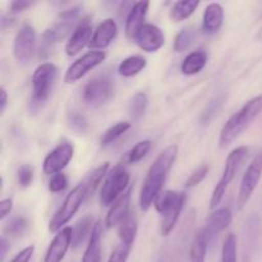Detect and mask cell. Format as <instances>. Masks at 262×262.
I'll list each match as a JSON object with an SVG mask.
<instances>
[{"label":"cell","mask_w":262,"mask_h":262,"mask_svg":"<svg viewBox=\"0 0 262 262\" xmlns=\"http://www.w3.org/2000/svg\"><path fill=\"white\" fill-rule=\"evenodd\" d=\"M177 155H178V146H168L164 151L159 154L158 158L148 169L147 177H146L143 186L140 192V206L141 210L147 211L151 205L155 202L159 194L161 193V188L164 186L166 176L170 171L171 166L176 163Z\"/></svg>","instance_id":"obj_1"},{"label":"cell","mask_w":262,"mask_h":262,"mask_svg":"<svg viewBox=\"0 0 262 262\" xmlns=\"http://www.w3.org/2000/svg\"><path fill=\"white\" fill-rule=\"evenodd\" d=\"M262 110V95L251 99L250 101L246 102L235 114L228 119L220 132L219 143L220 147H227L233 141L237 140L243 130L250 127L251 123L257 118Z\"/></svg>","instance_id":"obj_2"},{"label":"cell","mask_w":262,"mask_h":262,"mask_svg":"<svg viewBox=\"0 0 262 262\" xmlns=\"http://www.w3.org/2000/svg\"><path fill=\"white\" fill-rule=\"evenodd\" d=\"M186 204V194L183 192H161L154 202L156 211L161 214V234L164 237L170 234L178 223L181 212Z\"/></svg>","instance_id":"obj_3"},{"label":"cell","mask_w":262,"mask_h":262,"mask_svg":"<svg viewBox=\"0 0 262 262\" xmlns=\"http://www.w3.org/2000/svg\"><path fill=\"white\" fill-rule=\"evenodd\" d=\"M58 78V68L53 63H43L35 69L32 76V97L31 107L38 109L48 101Z\"/></svg>","instance_id":"obj_4"},{"label":"cell","mask_w":262,"mask_h":262,"mask_svg":"<svg viewBox=\"0 0 262 262\" xmlns=\"http://www.w3.org/2000/svg\"><path fill=\"white\" fill-rule=\"evenodd\" d=\"M248 154H250V150H248V147H245V146H241V147L235 148V150H233L229 154L227 163H225V169L223 171L222 178H220L219 183L215 187L214 192L211 194V199H210V209H215L222 202L229 184L232 183L233 179L235 178L237 173L239 171V169L242 168L243 163L247 160Z\"/></svg>","instance_id":"obj_5"},{"label":"cell","mask_w":262,"mask_h":262,"mask_svg":"<svg viewBox=\"0 0 262 262\" xmlns=\"http://www.w3.org/2000/svg\"><path fill=\"white\" fill-rule=\"evenodd\" d=\"M87 199V192H86V184L84 182L79 183L78 186L74 187L68 194H67L66 200L59 207L58 211L53 216L49 224V230L51 233H58L63 229L64 225L76 215L81 205L83 204L84 200Z\"/></svg>","instance_id":"obj_6"},{"label":"cell","mask_w":262,"mask_h":262,"mask_svg":"<svg viewBox=\"0 0 262 262\" xmlns=\"http://www.w3.org/2000/svg\"><path fill=\"white\" fill-rule=\"evenodd\" d=\"M129 173L123 166V164L113 168V170L107 174L101 192H100V202L102 206H110L114 204L129 187Z\"/></svg>","instance_id":"obj_7"},{"label":"cell","mask_w":262,"mask_h":262,"mask_svg":"<svg viewBox=\"0 0 262 262\" xmlns=\"http://www.w3.org/2000/svg\"><path fill=\"white\" fill-rule=\"evenodd\" d=\"M79 7H73L71 9H67L61 12L56 18L55 23L46 28L45 32L42 33V41L45 45H53V43L59 42L63 40L69 32H71L72 27L76 23L77 18L79 15Z\"/></svg>","instance_id":"obj_8"},{"label":"cell","mask_w":262,"mask_h":262,"mask_svg":"<svg viewBox=\"0 0 262 262\" xmlns=\"http://www.w3.org/2000/svg\"><path fill=\"white\" fill-rule=\"evenodd\" d=\"M262 176V152L257 154L248 165L245 176H243L242 182H241L239 192H238V209L242 210L250 201L251 196L255 192L258 182H260Z\"/></svg>","instance_id":"obj_9"},{"label":"cell","mask_w":262,"mask_h":262,"mask_svg":"<svg viewBox=\"0 0 262 262\" xmlns=\"http://www.w3.org/2000/svg\"><path fill=\"white\" fill-rule=\"evenodd\" d=\"M114 86L109 77L99 76L92 78L84 86L83 100L91 106H101L112 99Z\"/></svg>","instance_id":"obj_10"},{"label":"cell","mask_w":262,"mask_h":262,"mask_svg":"<svg viewBox=\"0 0 262 262\" xmlns=\"http://www.w3.org/2000/svg\"><path fill=\"white\" fill-rule=\"evenodd\" d=\"M105 58H106V54L104 51H89L79 59H77L73 64H71V67L66 72L64 82L71 84L79 81L90 71L100 66L105 60Z\"/></svg>","instance_id":"obj_11"},{"label":"cell","mask_w":262,"mask_h":262,"mask_svg":"<svg viewBox=\"0 0 262 262\" xmlns=\"http://www.w3.org/2000/svg\"><path fill=\"white\" fill-rule=\"evenodd\" d=\"M36 31L31 25H23L14 38L13 54L20 64H27L35 51Z\"/></svg>","instance_id":"obj_12"},{"label":"cell","mask_w":262,"mask_h":262,"mask_svg":"<svg viewBox=\"0 0 262 262\" xmlns=\"http://www.w3.org/2000/svg\"><path fill=\"white\" fill-rule=\"evenodd\" d=\"M74 154V147L69 142H61L56 146L53 151L48 154V156L43 160V173L51 176V174L61 173L64 168L72 160Z\"/></svg>","instance_id":"obj_13"},{"label":"cell","mask_w":262,"mask_h":262,"mask_svg":"<svg viewBox=\"0 0 262 262\" xmlns=\"http://www.w3.org/2000/svg\"><path fill=\"white\" fill-rule=\"evenodd\" d=\"M136 42L146 53H155L165 43L164 33L158 26L145 25L136 35Z\"/></svg>","instance_id":"obj_14"},{"label":"cell","mask_w":262,"mask_h":262,"mask_svg":"<svg viewBox=\"0 0 262 262\" xmlns=\"http://www.w3.org/2000/svg\"><path fill=\"white\" fill-rule=\"evenodd\" d=\"M72 238H73V229L71 227H66L58 232L53 242L49 246L46 251L43 262H61L69 246L72 245Z\"/></svg>","instance_id":"obj_15"},{"label":"cell","mask_w":262,"mask_h":262,"mask_svg":"<svg viewBox=\"0 0 262 262\" xmlns=\"http://www.w3.org/2000/svg\"><path fill=\"white\" fill-rule=\"evenodd\" d=\"M232 220L233 214L229 207H222V209L216 210V211L210 215L206 225L201 230L206 235L209 242H211L219 233H222L223 230H225L229 227Z\"/></svg>","instance_id":"obj_16"},{"label":"cell","mask_w":262,"mask_h":262,"mask_svg":"<svg viewBox=\"0 0 262 262\" xmlns=\"http://www.w3.org/2000/svg\"><path fill=\"white\" fill-rule=\"evenodd\" d=\"M92 26L90 22L89 18L82 20L78 25V27L74 30V32L72 33L71 38L67 42L66 45V53L67 55L73 56L76 54H78L84 46L90 45L92 38Z\"/></svg>","instance_id":"obj_17"},{"label":"cell","mask_w":262,"mask_h":262,"mask_svg":"<svg viewBox=\"0 0 262 262\" xmlns=\"http://www.w3.org/2000/svg\"><path fill=\"white\" fill-rule=\"evenodd\" d=\"M130 196H132V187L127 189L117 201L113 204L112 209L109 210L105 220L106 228H113L120 225L123 220L129 215V205H130Z\"/></svg>","instance_id":"obj_18"},{"label":"cell","mask_w":262,"mask_h":262,"mask_svg":"<svg viewBox=\"0 0 262 262\" xmlns=\"http://www.w3.org/2000/svg\"><path fill=\"white\" fill-rule=\"evenodd\" d=\"M118 33V26L114 19L107 18V19L102 20L95 30L94 36L90 42V48L91 49H105L113 42Z\"/></svg>","instance_id":"obj_19"},{"label":"cell","mask_w":262,"mask_h":262,"mask_svg":"<svg viewBox=\"0 0 262 262\" xmlns=\"http://www.w3.org/2000/svg\"><path fill=\"white\" fill-rule=\"evenodd\" d=\"M148 2H138L133 4L125 20V35L129 40L136 38L138 31L145 26V18L148 10Z\"/></svg>","instance_id":"obj_20"},{"label":"cell","mask_w":262,"mask_h":262,"mask_svg":"<svg viewBox=\"0 0 262 262\" xmlns=\"http://www.w3.org/2000/svg\"><path fill=\"white\" fill-rule=\"evenodd\" d=\"M224 20V10L217 3H211L206 7L202 19V28L206 33H215L220 30Z\"/></svg>","instance_id":"obj_21"},{"label":"cell","mask_w":262,"mask_h":262,"mask_svg":"<svg viewBox=\"0 0 262 262\" xmlns=\"http://www.w3.org/2000/svg\"><path fill=\"white\" fill-rule=\"evenodd\" d=\"M101 235L102 225L100 222H96L81 262H101Z\"/></svg>","instance_id":"obj_22"},{"label":"cell","mask_w":262,"mask_h":262,"mask_svg":"<svg viewBox=\"0 0 262 262\" xmlns=\"http://www.w3.org/2000/svg\"><path fill=\"white\" fill-rule=\"evenodd\" d=\"M206 63L207 54L204 50H196L184 58L183 63L181 66V71L186 76H193V74L201 72L206 66Z\"/></svg>","instance_id":"obj_23"},{"label":"cell","mask_w":262,"mask_h":262,"mask_svg":"<svg viewBox=\"0 0 262 262\" xmlns=\"http://www.w3.org/2000/svg\"><path fill=\"white\" fill-rule=\"evenodd\" d=\"M146 59L141 55H132L125 58L118 67V72L123 77L137 76L141 71L146 68Z\"/></svg>","instance_id":"obj_24"},{"label":"cell","mask_w":262,"mask_h":262,"mask_svg":"<svg viewBox=\"0 0 262 262\" xmlns=\"http://www.w3.org/2000/svg\"><path fill=\"white\" fill-rule=\"evenodd\" d=\"M94 217L91 215L83 216L76 223L73 228V238H72V246L74 248H78L83 243L90 232H92V229H94Z\"/></svg>","instance_id":"obj_25"},{"label":"cell","mask_w":262,"mask_h":262,"mask_svg":"<svg viewBox=\"0 0 262 262\" xmlns=\"http://www.w3.org/2000/svg\"><path fill=\"white\" fill-rule=\"evenodd\" d=\"M209 245L210 242L206 235L202 230H200L192 241L191 248H189V262H205Z\"/></svg>","instance_id":"obj_26"},{"label":"cell","mask_w":262,"mask_h":262,"mask_svg":"<svg viewBox=\"0 0 262 262\" xmlns=\"http://www.w3.org/2000/svg\"><path fill=\"white\" fill-rule=\"evenodd\" d=\"M199 5L200 2L197 0H186V2L182 0V2L176 3L170 12L171 19L176 22H182V20L187 19L193 14Z\"/></svg>","instance_id":"obj_27"},{"label":"cell","mask_w":262,"mask_h":262,"mask_svg":"<svg viewBox=\"0 0 262 262\" xmlns=\"http://www.w3.org/2000/svg\"><path fill=\"white\" fill-rule=\"evenodd\" d=\"M137 229H138L137 219H136L133 212H129V215H128V216L123 220L122 224L119 225L120 242L128 243V245H133L136 234H137Z\"/></svg>","instance_id":"obj_28"},{"label":"cell","mask_w":262,"mask_h":262,"mask_svg":"<svg viewBox=\"0 0 262 262\" xmlns=\"http://www.w3.org/2000/svg\"><path fill=\"white\" fill-rule=\"evenodd\" d=\"M107 169H109V163H104L102 165H100L99 168L95 169L91 174L86 178L84 184H86V192L87 197H90L91 194H94V192L96 191V188L99 187V184L101 183L102 178L106 176Z\"/></svg>","instance_id":"obj_29"},{"label":"cell","mask_w":262,"mask_h":262,"mask_svg":"<svg viewBox=\"0 0 262 262\" xmlns=\"http://www.w3.org/2000/svg\"><path fill=\"white\" fill-rule=\"evenodd\" d=\"M148 99L147 95L145 92H137L135 96L132 97L128 106V112L133 119H140L143 114H145L146 109H147Z\"/></svg>","instance_id":"obj_30"},{"label":"cell","mask_w":262,"mask_h":262,"mask_svg":"<svg viewBox=\"0 0 262 262\" xmlns=\"http://www.w3.org/2000/svg\"><path fill=\"white\" fill-rule=\"evenodd\" d=\"M151 146H152V142L150 140H145L138 142L137 145L133 146L129 151L127 152V156H125V161L129 164L138 163V161L142 160L146 155L148 154V151L151 150Z\"/></svg>","instance_id":"obj_31"},{"label":"cell","mask_w":262,"mask_h":262,"mask_svg":"<svg viewBox=\"0 0 262 262\" xmlns=\"http://www.w3.org/2000/svg\"><path fill=\"white\" fill-rule=\"evenodd\" d=\"M237 235L230 233V234L227 235V238L224 241V245H223L222 262H237Z\"/></svg>","instance_id":"obj_32"},{"label":"cell","mask_w":262,"mask_h":262,"mask_svg":"<svg viewBox=\"0 0 262 262\" xmlns=\"http://www.w3.org/2000/svg\"><path fill=\"white\" fill-rule=\"evenodd\" d=\"M130 128V124L128 122H120L117 123L115 125L110 127L106 132L102 135L101 137V145L102 146H109L110 143H113L114 141H117L118 138L122 137L125 132Z\"/></svg>","instance_id":"obj_33"},{"label":"cell","mask_w":262,"mask_h":262,"mask_svg":"<svg viewBox=\"0 0 262 262\" xmlns=\"http://www.w3.org/2000/svg\"><path fill=\"white\" fill-rule=\"evenodd\" d=\"M194 37H196V35H194V31L192 30V28L187 27L184 28V30H182L181 32L177 35L176 41H174V50H176L177 53L187 50V49L193 43Z\"/></svg>","instance_id":"obj_34"},{"label":"cell","mask_w":262,"mask_h":262,"mask_svg":"<svg viewBox=\"0 0 262 262\" xmlns=\"http://www.w3.org/2000/svg\"><path fill=\"white\" fill-rule=\"evenodd\" d=\"M28 222L26 217H14L4 227V233L12 237H20L26 232Z\"/></svg>","instance_id":"obj_35"},{"label":"cell","mask_w":262,"mask_h":262,"mask_svg":"<svg viewBox=\"0 0 262 262\" xmlns=\"http://www.w3.org/2000/svg\"><path fill=\"white\" fill-rule=\"evenodd\" d=\"M130 248H132V245L120 242L119 245L115 247V250L112 252L107 262H127L128 256H129L130 252Z\"/></svg>","instance_id":"obj_36"},{"label":"cell","mask_w":262,"mask_h":262,"mask_svg":"<svg viewBox=\"0 0 262 262\" xmlns=\"http://www.w3.org/2000/svg\"><path fill=\"white\" fill-rule=\"evenodd\" d=\"M17 178H18V184H19L22 188H27L31 186L33 181V168L31 165H22L17 171Z\"/></svg>","instance_id":"obj_37"},{"label":"cell","mask_w":262,"mask_h":262,"mask_svg":"<svg viewBox=\"0 0 262 262\" xmlns=\"http://www.w3.org/2000/svg\"><path fill=\"white\" fill-rule=\"evenodd\" d=\"M68 186V179H67L66 174L56 173L51 177L50 182H49V191L53 193H58V192L64 191Z\"/></svg>","instance_id":"obj_38"},{"label":"cell","mask_w":262,"mask_h":262,"mask_svg":"<svg viewBox=\"0 0 262 262\" xmlns=\"http://www.w3.org/2000/svg\"><path fill=\"white\" fill-rule=\"evenodd\" d=\"M68 118L69 123H71V125L73 127V129L78 130V132H84V130L87 129L89 123H87L86 117H84L83 114H81V113L78 112H71Z\"/></svg>","instance_id":"obj_39"},{"label":"cell","mask_w":262,"mask_h":262,"mask_svg":"<svg viewBox=\"0 0 262 262\" xmlns=\"http://www.w3.org/2000/svg\"><path fill=\"white\" fill-rule=\"evenodd\" d=\"M207 173H209V166L207 165L200 166L196 171H193V173L191 174V177H189L188 181H187L186 183L187 188H192V187L199 186V184L206 178Z\"/></svg>","instance_id":"obj_40"},{"label":"cell","mask_w":262,"mask_h":262,"mask_svg":"<svg viewBox=\"0 0 262 262\" xmlns=\"http://www.w3.org/2000/svg\"><path fill=\"white\" fill-rule=\"evenodd\" d=\"M33 252H35V247L33 246H28L25 250L20 251L10 262H30L33 256Z\"/></svg>","instance_id":"obj_41"},{"label":"cell","mask_w":262,"mask_h":262,"mask_svg":"<svg viewBox=\"0 0 262 262\" xmlns=\"http://www.w3.org/2000/svg\"><path fill=\"white\" fill-rule=\"evenodd\" d=\"M33 2H30V0H15V2L10 3V9H12L13 13H19L26 10L27 8L32 7Z\"/></svg>","instance_id":"obj_42"},{"label":"cell","mask_w":262,"mask_h":262,"mask_svg":"<svg viewBox=\"0 0 262 262\" xmlns=\"http://www.w3.org/2000/svg\"><path fill=\"white\" fill-rule=\"evenodd\" d=\"M219 106H220V101H219V100H216V101L211 102V104H210V106L207 107L206 112L204 113V115H202V122H209V120L211 119V118L214 117L215 114H216V112H217V109H219Z\"/></svg>","instance_id":"obj_43"},{"label":"cell","mask_w":262,"mask_h":262,"mask_svg":"<svg viewBox=\"0 0 262 262\" xmlns=\"http://www.w3.org/2000/svg\"><path fill=\"white\" fill-rule=\"evenodd\" d=\"M13 209V202L10 199H5L0 202V219H4L7 217L8 214H10Z\"/></svg>","instance_id":"obj_44"},{"label":"cell","mask_w":262,"mask_h":262,"mask_svg":"<svg viewBox=\"0 0 262 262\" xmlns=\"http://www.w3.org/2000/svg\"><path fill=\"white\" fill-rule=\"evenodd\" d=\"M0 97H2V99H0V112L4 113L5 107H7V104H8V94L7 91H5L4 87L0 89Z\"/></svg>","instance_id":"obj_45"},{"label":"cell","mask_w":262,"mask_h":262,"mask_svg":"<svg viewBox=\"0 0 262 262\" xmlns=\"http://www.w3.org/2000/svg\"><path fill=\"white\" fill-rule=\"evenodd\" d=\"M7 251H8V242L4 237L0 239V258L4 260L5 255H7Z\"/></svg>","instance_id":"obj_46"}]
</instances>
